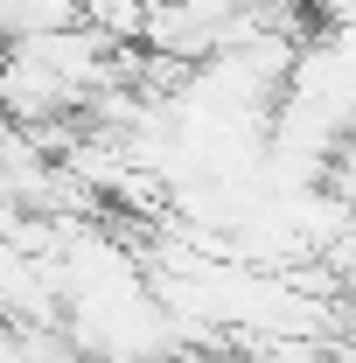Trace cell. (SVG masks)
<instances>
[{
  "mask_svg": "<svg viewBox=\"0 0 356 363\" xmlns=\"http://www.w3.org/2000/svg\"><path fill=\"white\" fill-rule=\"evenodd\" d=\"M7 56H14V35H7V28H0V63H7Z\"/></svg>",
  "mask_w": 356,
  "mask_h": 363,
  "instance_id": "1",
  "label": "cell"
}]
</instances>
